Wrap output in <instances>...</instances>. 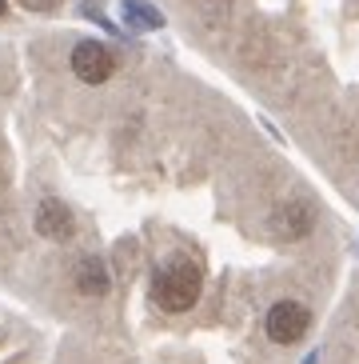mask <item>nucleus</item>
<instances>
[{
    "label": "nucleus",
    "mask_w": 359,
    "mask_h": 364,
    "mask_svg": "<svg viewBox=\"0 0 359 364\" xmlns=\"http://www.w3.org/2000/svg\"><path fill=\"white\" fill-rule=\"evenodd\" d=\"M21 4H24V9H32V12H53L60 0H21Z\"/></svg>",
    "instance_id": "nucleus-8"
},
{
    "label": "nucleus",
    "mask_w": 359,
    "mask_h": 364,
    "mask_svg": "<svg viewBox=\"0 0 359 364\" xmlns=\"http://www.w3.org/2000/svg\"><path fill=\"white\" fill-rule=\"evenodd\" d=\"M36 232L48 236V240H72L76 220H72V213H68V204L53 200V196L40 200V208H36Z\"/></svg>",
    "instance_id": "nucleus-5"
},
{
    "label": "nucleus",
    "mask_w": 359,
    "mask_h": 364,
    "mask_svg": "<svg viewBox=\"0 0 359 364\" xmlns=\"http://www.w3.org/2000/svg\"><path fill=\"white\" fill-rule=\"evenodd\" d=\"M200 289H204V272L196 260L180 257L172 260L164 272L156 277V284H152V296H156V304L164 312H188L196 300H200Z\"/></svg>",
    "instance_id": "nucleus-1"
},
{
    "label": "nucleus",
    "mask_w": 359,
    "mask_h": 364,
    "mask_svg": "<svg viewBox=\"0 0 359 364\" xmlns=\"http://www.w3.org/2000/svg\"><path fill=\"white\" fill-rule=\"evenodd\" d=\"M120 12H124V24L136 28V33H156V28H164V16L152 9L148 0H124Z\"/></svg>",
    "instance_id": "nucleus-6"
},
{
    "label": "nucleus",
    "mask_w": 359,
    "mask_h": 364,
    "mask_svg": "<svg viewBox=\"0 0 359 364\" xmlns=\"http://www.w3.org/2000/svg\"><path fill=\"white\" fill-rule=\"evenodd\" d=\"M0 16H4V0H0Z\"/></svg>",
    "instance_id": "nucleus-9"
},
{
    "label": "nucleus",
    "mask_w": 359,
    "mask_h": 364,
    "mask_svg": "<svg viewBox=\"0 0 359 364\" xmlns=\"http://www.w3.org/2000/svg\"><path fill=\"white\" fill-rule=\"evenodd\" d=\"M108 284H112V280H108V268L100 264V260L88 257V260L76 264V289L84 292V296H104Z\"/></svg>",
    "instance_id": "nucleus-7"
},
{
    "label": "nucleus",
    "mask_w": 359,
    "mask_h": 364,
    "mask_svg": "<svg viewBox=\"0 0 359 364\" xmlns=\"http://www.w3.org/2000/svg\"><path fill=\"white\" fill-rule=\"evenodd\" d=\"M72 73L84 80V85H104L108 76L116 73V56L112 48L100 41H80L72 48Z\"/></svg>",
    "instance_id": "nucleus-3"
},
{
    "label": "nucleus",
    "mask_w": 359,
    "mask_h": 364,
    "mask_svg": "<svg viewBox=\"0 0 359 364\" xmlns=\"http://www.w3.org/2000/svg\"><path fill=\"white\" fill-rule=\"evenodd\" d=\"M264 328L275 344H296V341H304V332L311 328V312H307L299 300H275L272 309H267Z\"/></svg>",
    "instance_id": "nucleus-2"
},
{
    "label": "nucleus",
    "mask_w": 359,
    "mask_h": 364,
    "mask_svg": "<svg viewBox=\"0 0 359 364\" xmlns=\"http://www.w3.org/2000/svg\"><path fill=\"white\" fill-rule=\"evenodd\" d=\"M311 225H316V213L304 200H287L272 213V232L284 236V240H304L311 232Z\"/></svg>",
    "instance_id": "nucleus-4"
}]
</instances>
